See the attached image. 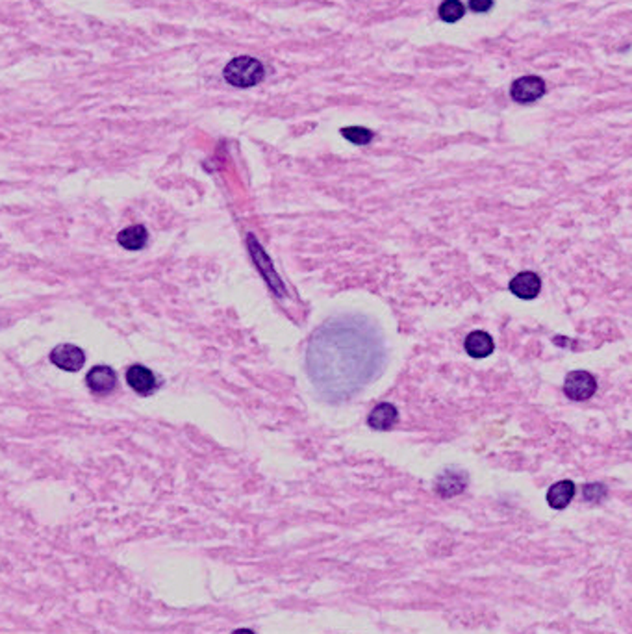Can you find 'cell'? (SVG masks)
<instances>
[{"instance_id": "obj_1", "label": "cell", "mask_w": 632, "mask_h": 634, "mask_svg": "<svg viewBox=\"0 0 632 634\" xmlns=\"http://www.w3.org/2000/svg\"><path fill=\"white\" fill-rule=\"evenodd\" d=\"M384 364L378 330L362 317H338L314 332L306 349L311 384L331 403L349 399L373 381Z\"/></svg>"}, {"instance_id": "obj_2", "label": "cell", "mask_w": 632, "mask_h": 634, "mask_svg": "<svg viewBox=\"0 0 632 634\" xmlns=\"http://www.w3.org/2000/svg\"><path fill=\"white\" fill-rule=\"evenodd\" d=\"M223 76L234 88L247 90V88H255L256 84L264 80L265 69L262 61H258L256 58L237 56L228 61L223 70Z\"/></svg>"}, {"instance_id": "obj_3", "label": "cell", "mask_w": 632, "mask_h": 634, "mask_svg": "<svg viewBox=\"0 0 632 634\" xmlns=\"http://www.w3.org/2000/svg\"><path fill=\"white\" fill-rule=\"evenodd\" d=\"M597 390L595 376L588 371H573L566 376L564 391L571 401H586Z\"/></svg>"}, {"instance_id": "obj_4", "label": "cell", "mask_w": 632, "mask_h": 634, "mask_svg": "<svg viewBox=\"0 0 632 634\" xmlns=\"http://www.w3.org/2000/svg\"><path fill=\"white\" fill-rule=\"evenodd\" d=\"M512 99L519 104H530L545 95V82L540 76H521L512 84Z\"/></svg>"}, {"instance_id": "obj_5", "label": "cell", "mask_w": 632, "mask_h": 634, "mask_svg": "<svg viewBox=\"0 0 632 634\" xmlns=\"http://www.w3.org/2000/svg\"><path fill=\"white\" fill-rule=\"evenodd\" d=\"M50 362L63 371H80L85 362V354L80 347L65 343V345H58L50 352Z\"/></svg>"}, {"instance_id": "obj_6", "label": "cell", "mask_w": 632, "mask_h": 634, "mask_svg": "<svg viewBox=\"0 0 632 634\" xmlns=\"http://www.w3.org/2000/svg\"><path fill=\"white\" fill-rule=\"evenodd\" d=\"M540 290H542V280L532 271L519 273L510 282V292L514 293L515 297H519V299H523V301L536 299L540 295Z\"/></svg>"}, {"instance_id": "obj_7", "label": "cell", "mask_w": 632, "mask_h": 634, "mask_svg": "<svg viewBox=\"0 0 632 634\" xmlns=\"http://www.w3.org/2000/svg\"><path fill=\"white\" fill-rule=\"evenodd\" d=\"M85 382H87V386H90V390L93 391V393L104 395L115 390V386H117V375H115V371L109 366H97L87 373Z\"/></svg>"}, {"instance_id": "obj_8", "label": "cell", "mask_w": 632, "mask_h": 634, "mask_svg": "<svg viewBox=\"0 0 632 634\" xmlns=\"http://www.w3.org/2000/svg\"><path fill=\"white\" fill-rule=\"evenodd\" d=\"M467 486V475L458 470H447L439 475L436 480V492L441 497H454L466 490Z\"/></svg>"}, {"instance_id": "obj_9", "label": "cell", "mask_w": 632, "mask_h": 634, "mask_svg": "<svg viewBox=\"0 0 632 634\" xmlns=\"http://www.w3.org/2000/svg\"><path fill=\"white\" fill-rule=\"evenodd\" d=\"M127 382L134 391L139 395H151L156 390V376L154 373L145 366H132L128 367Z\"/></svg>"}, {"instance_id": "obj_10", "label": "cell", "mask_w": 632, "mask_h": 634, "mask_svg": "<svg viewBox=\"0 0 632 634\" xmlns=\"http://www.w3.org/2000/svg\"><path fill=\"white\" fill-rule=\"evenodd\" d=\"M464 347L469 356L486 358L493 352V339L484 330H475V332H469V336L464 342Z\"/></svg>"}, {"instance_id": "obj_11", "label": "cell", "mask_w": 632, "mask_h": 634, "mask_svg": "<svg viewBox=\"0 0 632 634\" xmlns=\"http://www.w3.org/2000/svg\"><path fill=\"white\" fill-rule=\"evenodd\" d=\"M397 418H399V412L393 404L380 403L375 406L373 412L369 413L368 423L375 430H390L397 423Z\"/></svg>"}, {"instance_id": "obj_12", "label": "cell", "mask_w": 632, "mask_h": 634, "mask_svg": "<svg viewBox=\"0 0 632 634\" xmlns=\"http://www.w3.org/2000/svg\"><path fill=\"white\" fill-rule=\"evenodd\" d=\"M575 497V484L573 480H560V482L552 484L547 492V503L555 510H562L573 501Z\"/></svg>"}, {"instance_id": "obj_13", "label": "cell", "mask_w": 632, "mask_h": 634, "mask_svg": "<svg viewBox=\"0 0 632 634\" xmlns=\"http://www.w3.org/2000/svg\"><path fill=\"white\" fill-rule=\"evenodd\" d=\"M146 240H149V234H146V228L143 225H136V226H128L124 231L119 232L117 236V241L119 245L127 250H139L143 249L146 245Z\"/></svg>"}, {"instance_id": "obj_14", "label": "cell", "mask_w": 632, "mask_h": 634, "mask_svg": "<svg viewBox=\"0 0 632 634\" xmlns=\"http://www.w3.org/2000/svg\"><path fill=\"white\" fill-rule=\"evenodd\" d=\"M464 14H466V8H464L460 0H445L438 10L439 19L445 21V23H456V21L462 19Z\"/></svg>"}, {"instance_id": "obj_15", "label": "cell", "mask_w": 632, "mask_h": 634, "mask_svg": "<svg viewBox=\"0 0 632 634\" xmlns=\"http://www.w3.org/2000/svg\"><path fill=\"white\" fill-rule=\"evenodd\" d=\"M341 136L354 145H368L369 141L373 139V132L362 127H347L341 128Z\"/></svg>"}, {"instance_id": "obj_16", "label": "cell", "mask_w": 632, "mask_h": 634, "mask_svg": "<svg viewBox=\"0 0 632 634\" xmlns=\"http://www.w3.org/2000/svg\"><path fill=\"white\" fill-rule=\"evenodd\" d=\"M604 495H606V488L603 484H588L584 488V499L590 501V503H599V501H603Z\"/></svg>"}, {"instance_id": "obj_17", "label": "cell", "mask_w": 632, "mask_h": 634, "mask_svg": "<svg viewBox=\"0 0 632 634\" xmlns=\"http://www.w3.org/2000/svg\"><path fill=\"white\" fill-rule=\"evenodd\" d=\"M493 8V0H469V10L477 14H486Z\"/></svg>"}, {"instance_id": "obj_18", "label": "cell", "mask_w": 632, "mask_h": 634, "mask_svg": "<svg viewBox=\"0 0 632 634\" xmlns=\"http://www.w3.org/2000/svg\"><path fill=\"white\" fill-rule=\"evenodd\" d=\"M232 634H256L255 630H250V629H237V630H234V633Z\"/></svg>"}]
</instances>
